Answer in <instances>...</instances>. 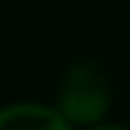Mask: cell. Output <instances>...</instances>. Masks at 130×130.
Wrapping results in <instances>:
<instances>
[{"label":"cell","mask_w":130,"mask_h":130,"mask_svg":"<svg viewBox=\"0 0 130 130\" xmlns=\"http://www.w3.org/2000/svg\"><path fill=\"white\" fill-rule=\"evenodd\" d=\"M85 130H130V125H122V122H111V120H104L93 127H85Z\"/></svg>","instance_id":"obj_3"},{"label":"cell","mask_w":130,"mask_h":130,"mask_svg":"<svg viewBox=\"0 0 130 130\" xmlns=\"http://www.w3.org/2000/svg\"><path fill=\"white\" fill-rule=\"evenodd\" d=\"M114 104L109 72L93 58H80L64 69L56 88V111L74 130L93 127L109 117Z\"/></svg>","instance_id":"obj_1"},{"label":"cell","mask_w":130,"mask_h":130,"mask_svg":"<svg viewBox=\"0 0 130 130\" xmlns=\"http://www.w3.org/2000/svg\"><path fill=\"white\" fill-rule=\"evenodd\" d=\"M0 130H74L53 104L13 101L0 106Z\"/></svg>","instance_id":"obj_2"}]
</instances>
